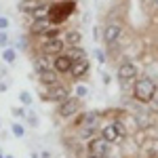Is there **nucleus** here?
Listing matches in <instances>:
<instances>
[{"instance_id":"1","label":"nucleus","mask_w":158,"mask_h":158,"mask_svg":"<svg viewBox=\"0 0 158 158\" xmlns=\"http://www.w3.org/2000/svg\"><path fill=\"white\" fill-rule=\"evenodd\" d=\"M74 11H76V2H74V0L53 2V4H49V21L53 25H59V23H63L65 19H70Z\"/></svg>"},{"instance_id":"2","label":"nucleus","mask_w":158,"mask_h":158,"mask_svg":"<svg viewBox=\"0 0 158 158\" xmlns=\"http://www.w3.org/2000/svg\"><path fill=\"white\" fill-rule=\"evenodd\" d=\"M156 85H154V80L150 78V76H143V78H139V80H135L133 85V97L139 101V103H150L154 95H156Z\"/></svg>"},{"instance_id":"3","label":"nucleus","mask_w":158,"mask_h":158,"mask_svg":"<svg viewBox=\"0 0 158 158\" xmlns=\"http://www.w3.org/2000/svg\"><path fill=\"white\" fill-rule=\"evenodd\" d=\"M30 32L38 38H55L59 36V30H57V25H53L49 19H38V21H32L30 25Z\"/></svg>"},{"instance_id":"4","label":"nucleus","mask_w":158,"mask_h":158,"mask_svg":"<svg viewBox=\"0 0 158 158\" xmlns=\"http://www.w3.org/2000/svg\"><path fill=\"white\" fill-rule=\"evenodd\" d=\"M137 78V68H135L131 61H124L120 68H118V82L122 89H129Z\"/></svg>"},{"instance_id":"5","label":"nucleus","mask_w":158,"mask_h":158,"mask_svg":"<svg viewBox=\"0 0 158 158\" xmlns=\"http://www.w3.org/2000/svg\"><path fill=\"white\" fill-rule=\"evenodd\" d=\"M63 44H65V40L59 38V36L44 38L42 44H40V53H44V55H49V57H55V55L63 53Z\"/></svg>"},{"instance_id":"6","label":"nucleus","mask_w":158,"mask_h":158,"mask_svg":"<svg viewBox=\"0 0 158 158\" xmlns=\"http://www.w3.org/2000/svg\"><path fill=\"white\" fill-rule=\"evenodd\" d=\"M68 97H70V91L63 85H59V82L47 86V91L42 93V99H44V101H59L61 103L63 99H68Z\"/></svg>"},{"instance_id":"7","label":"nucleus","mask_w":158,"mask_h":158,"mask_svg":"<svg viewBox=\"0 0 158 158\" xmlns=\"http://www.w3.org/2000/svg\"><path fill=\"white\" fill-rule=\"evenodd\" d=\"M101 135L106 137V141H108V143H114V141H118L122 135H124V129H122V124L118 120H114V122H108V124L103 127Z\"/></svg>"},{"instance_id":"8","label":"nucleus","mask_w":158,"mask_h":158,"mask_svg":"<svg viewBox=\"0 0 158 158\" xmlns=\"http://www.w3.org/2000/svg\"><path fill=\"white\" fill-rule=\"evenodd\" d=\"M72 65H74V61L68 53H59V55H55V59H53V70L57 74H70L72 72Z\"/></svg>"},{"instance_id":"9","label":"nucleus","mask_w":158,"mask_h":158,"mask_svg":"<svg viewBox=\"0 0 158 158\" xmlns=\"http://www.w3.org/2000/svg\"><path fill=\"white\" fill-rule=\"evenodd\" d=\"M78 108H80V99L76 97H68V99H63L59 103V108H57V114L59 116H63V118H68V116H72V114H76L78 112Z\"/></svg>"},{"instance_id":"10","label":"nucleus","mask_w":158,"mask_h":158,"mask_svg":"<svg viewBox=\"0 0 158 158\" xmlns=\"http://www.w3.org/2000/svg\"><path fill=\"white\" fill-rule=\"evenodd\" d=\"M120 34H122V25L118 21H110L106 25V30H103V42L106 44H114V42H118Z\"/></svg>"},{"instance_id":"11","label":"nucleus","mask_w":158,"mask_h":158,"mask_svg":"<svg viewBox=\"0 0 158 158\" xmlns=\"http://www.w3.org/2000/svg\"><path fill=\"white\" fill-rule=\"evenodd\" d=\"M108 141H106V137L101 135V137H91V141H89V152L91 154H95V156H106L108 154Z\"/></svg>"},{"instance_id":"12","label":"nucleus","mask_w":158,"mask_h":158,"mask_svg":"<svg viewBox=\"0 0 158 158\" xmlns=\"http://www.w3.org/2000/svg\"><path fill=\"white\" fill-rule=\"evenodd\" d=\"M97 120H99V114L97 112H85L78 116V127L80 129H97Z\"/></svg>"},{"instance_id":"13","label":"nucleus","mask_w":158,"mask_h":158,"mask_svg":"<svg viewBox=\"0 0 158 158\" xmlns=\"http://www.w3.org/2000/svg\"><path fill=\"white\" fill-rule=\"evenodd\" d=\"M34 68H36V72H38V74H42V72H47V70H51L49 55H44V53L36 55V57H34Z\"/></svg>"},{"instance_id":"14","label":"nucleus","mask_w":158,"mask_h":158,"mask_svg":"<svg viewBox=\"0 0 158 158\" xmlns=\"http://www.w3.org/2000/svg\"><path fill=\"white\" fill-rule=\"evenodd\" d=\"M86 72H89V59H78L74 61L72 65V76H76V78H80V76H86Z\"/></svg>"},{"instance_id":"15","label":"nucleus","mask_w":158,"mask_h":158,"mask_svg":"<svg viewBox=\"0 0 158 158\" xmlns=\"http://www.w3.org/2000/svg\"><path fill=\"white\" fill-rule=\"evenodd\" d=\"M30 17H32V21H38V19H49V4L40 2L36 9L30 13Z\"/></svg>"},{"instance_id":"16","label":"nucleus","mask_w":158,"mask_h":158,"mask_svg":"<svg viewBox=\"0 0 158 158\" xmlns=\"http://www.w3.org/2000/svg\"><path fill=\"white\" fill-rule=\"evenodd\" d=\"M63 40H65V44H70V47H78L80 40H82V34H80L78 30H70V32H65Z\"/></svg>"},{"instance_id":"17","label":"nucleus","mask_w":158,"mask_h":158,"mask_svg":"<svg viewBox=\"0 0 158 158\" xmlns=\"http://www.w3.org/2000/svg\"><path fill=\"white\" fill-rule=\"evenodd\" d=\"M38 78H40V82L42 85H57V72L55 70H47V72H42V74H38Z\"/></svg>"},{"instance_id":"18","label":"nucleus","mask_w":158,"mask_h":158,"mask_svg":"<svg viewBox=\"0 0 158 158\" xmlns=\"http://www.w3.org/2000/svg\"><path fill=\"white\" fill-rule=\"evenodd\" d=\"M38 4H40L38 0H23V2L19 4V9H21V13H32Z\"/></svg>"},{"instance_id":"19","label":"nucleus","mask_w":158,"mask_h":158,"mask_svg":"<svg viewBox=\"0 0 158 158\" xmlns=\"http://www.w3.org/2000/svg\"><path fill=\"white\" fill-rule=\"evenodd\" d=\"M15 57H17V51L11 49V47H6V49H4V53H2L4 63H13V61H15Z\"/></svg>"},{"instance_id":"20","label":"nucleus","mask_w":158,"mask_h":158,"mask_svg":"<svg viewBox=\"0 0 158 158\" xmlns=\"http://www.w3.org/2000/svg\"><path fill=\"white\" fill-rule=\"evenodd\" d=\"M11 133L15 135V137H19V139H21V137L25 135L23 124H21V122H13V124H11Z\"/></svg>"},{"instance_id":"21","label":"nucleus","mask_w":158,"mask_h":158,"mask_svg":"<svg viewBox=\"0 0 158 158\" xmlns=\"http://www.w3.org/2000/svg\"><path fill=\"white\" fill-rule=\"evenodd\" d=\"M68 55L72 57V61H78V59H85V57H86L85 51H82V49H76V47H74V51H70Z\"/></svg>"},{"instance_id":"22","label":"nucleus","mask_w":158,"mask_h":158,"mask_svg":"<svg viewBox=\"0 0 158 158\" xmlns=\"http://www.w3.org/2000/svg\"><path fill=\"white\" fill-rule=\"evenodd\" d=\"M25 120L30 122V127H38V116L32 110H25Z\"/></svg>"},{"instance_id":"23","label":"nucleus","mask_w":158,"mask_h":158,"mask_svg":"<svg viewBox=\"0 0 158 158\" xmlns=\"http://www.w3.org/2000/svg\"><path fill=\"white\" fill-rule=\"evenodd\" d=\"M74 93H76V97H78V99H85L86 95H89V89H86L85 85H76Z\"/></svg>"},{"instance_id":"24","label":"nucleus","mask_w":158,"mask_h":158,"mask_svg":"<svg viewBox=\"0 0 158 158\" xmlns=\"http://www.w3.org/2000/svg\"><path fill=\"white\" fill-rule=\"evenodd\" d=\"M19 101L23 103L25 108H30V106H32V95H30L27 91H21V93H19Z\"/></svg>"},{"instance_id":"25","label":"nucleus","mask_w":158,"mask_h":158,"mask_svg":"<svg viewBox=\"0 0 158 158\" xmlns=\"http://www.w3.org/2000/svg\"><path fill=\"white\" fill-rule=\"evenodd\" d=\"M0 47H9V34H6V30H0Z\"/></svg>"},{"instance_id":"26","label":"nucleus","mask_w":158,"mask_h":158,"mask_svg":"<svg viewBox=\"0 0 158 158\" xmlns=\"http://www.w3.org/2000/svg\"><path fill=\"white\" fill-rule=\"evenodd\" d=\"M9 19H6V17H4V15H0V30H6V27H9Z\"/></svg>"},{"instance_id":"27","label":"nucleus","mask_w":158,"mask_h":158,"mask_svg":"<svg viewBox=\"0 0 158 158\" xmlns=\"http://www.w3.org/2000/svg\"><path fill=\"white\" fill-rule=\"evenodd\" d=\"M95 57H97V61H99V63H103V61H106V57H103V51H95Z\"/></svg>"},{"instance_id":"28","label":"nucleus","mask_w":158,"mask_h":158,"mask_svg":"<svg viewBox=\"0 0 158 158\" xmlns=\"http://www.w3.org/2000/svg\"><path fill=\"white\" fill-rule=\"evenodd\" d=\"M13 114L15 116H25V110L23 108H13Z\"/></svg>"},{"instance_id":"29","label":"nucleus","mask_w":158,"mask_h":158,"mask_svg":"<svg viewBox=\"0 0 158 158\" xmlns=\"http://www.w3.org/2000/svg\"><path fill=\"white\" fill-rule=\"evenodd\" d=\"M150 103H154V106H156V110H158V91H156V95H154V99H152Z\"/></svg>"},{"instance_id":"30","label":"nucleus","mask_w":158,"mask_h":158,"mask_svg":"<svg viewBox=\"0 0 158 158\" xmlns=\"http://www.w3.org/2000/svg\"><path fill=\"white\" fill-rule=\"evenodd\" d=\"M4 91H6V82H2V80H0V93H4Z\"/></svg>"},{"instance_id":"31","label":"nucleus","mask_w":158,"mask_h":158,"mask_svg":"<svg viewBox=\"0 0 158 158\" xmlns=\"http://www.w3.org/2000/svg\"><path fill=\"white\" fill-rule=\"evenodd\" d=\"M40 158H51V154L47 152V150H44V152H40Z\"/></svg>"},{"instance_id":"32","label":"nucleus","mask_w":158,"mask_h":158,"mask_svg":"<svg viewBox=\"0 0 158 158\" xmlns=\"http://www.w3.org/2000/svg\"><path fill=\"white\" fill-rule=\"evenodd\" d=\"M32 158H40V152H34V154H32Z\"/></svg>"},{"instance_id":"33","label":"nucleus","mask_w":158,"mask_h":158,"mask_svg":"<svg viewBox=\"0 0 158 158\" xmlns=\"http://www.w3.org/2000/svg\"><path fill=\"white\" fill-rule=\"evenodd\" d=\"M86 158H103V156H95V154H89Z\"/></svg>"},{"instance_id":"34","label":"nucleus","mask_w":158,"mask_h":158,"mask_svg":"<svg viewBox=\"0 0 158 158\" xmlns=\"http://www.w3.org/2000/svg\"><path fill=\"white\" fill-rule=\"evenodd\" d=\"M152 2H154V6H156V9H158V0H152Z\"/></svg>"},{"instance_id":"35","label":"nucleus","mask_w":158,"mask_h":158,"mask_svg":"<svg viewBox=\"0 0 158 158\" xmlns=\"http://www.w3.org/2000/svg\"><path fill=\"white\" fill-rule=\"evenodd\" d=\"M4 158H15V156H4Z\"/></svg>"},{"instance_id":"36","label":"nucleus","mask_w":158,"mask_h":158,"mask_svg":"<svg viewBox=\"0 0 158 158\" xmlns=\"http://www.w3.org/2000/svg\"><path fill=\"white\" fill-rule=\"evenodd\" d=\"M0 158H4V156H2V152H0Z\"/></svg>"},{"instance_id":"37","label":"nucleus","mask_w":158,"mask_h":158,"mask_svg":"<svg viewBox=\"0 0 158 158\" xmlns=\"http://www.w3.org/2000/svg\"><path fill=\"white\" fill-rule=\"evenodd\" d=\"M0 127H2V122H0Z\"/></svg>"}]
</instances>
